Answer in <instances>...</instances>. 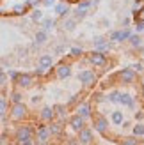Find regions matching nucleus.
I'll return each mask as SVG.
<instances>
[{"instance_id": "obj_35", "label": "nucleus", "mask_w": 144, "mask_h": 145, "mask_svg": "<svg viewBox=\"0 0 144 145\" xmlns=\"http://www.w3.org/2000/svg\"><path fill=\"white\" fill-rule=\"evenodd\" d=\"M80 55H84L82 48H71V57H80Z\"/></svg>"}, {"instance_id": "obj_14", "label": "nucleus", "mask_w": 144, "mask_h": 145, "mask_svg": "<svg viewBox=\"0 0 144 145\" xmlns=\"http://www.w3.org/2000/svg\"><path fill=\"white\" fill-rule=\"evenodd\" d=\"M52 66H54V57L50 53H45V55H41L38 59V67L39 69L48 71V69H52Z\"/></svg>"}, {"instance_id": "obj_41", "label": "nucleus", "mask_w": 144, "mask_h": 145, "mask_svg": "<svg viewBox=\"0 0 144 145\" xmlns=\"http://www.w3.org/2000/svg\"><path fill=\"white\" fill-rule=\"evenodd\" d=\"M68 4H77V2H80V0H66Z\"/></svg>"}, {"instance_id": "obj_2", "label": "nucleus", "mask_w": 144, "mask_h": 145, "mask_svg": "<svg viewBox=\"0 0 144 145\" xmlns=\"http://www.w3.org/2000/svg\"><path fill=\"white\" fill-rule=\"evenodd\" d=\"M135 76H137L135 71H132L130 67H125V69H119L116 72V82L123 83V85H130V83L135 82Z\"/></svg>"}, {"instance_id": "obj_18", "label": "nucleus", "mask_w": 144, "mask_h": 145, "mask_svg": "<svg viewBox=\"0 0 144 145\" xmlns=\"http://www.w3.org/2000/svg\"><path fill=\"white\" fill-rule=\"evenodd\" d=\"M128 42H130V46H132L133 50H144V48H142L144 39L141 37V34H137V32H132V34H130V37H128Z\"/></svg>"}, {"instance_id": "obj_15", "label": "nucleus", "mask_w": 144, "mask_h": 145, "mask_svg": "<svg viewBox=\"0 0 144 145\" xmlns=\"http://www.w3.org/2000/svg\"><path fill=\"white\" fill-rule=\"evenodd\" d=\"M54 11H55V14H57L59 18H66L68 14L71 12V11H69V4L66 2V0H62V2L55 4V5H54Z\"/></svg>"}, {"instance_id": "obj_45", "label": "nucleus", "mask_w": 144, "mask_h": 145, "mask_svg": "<svg viewBox=\"0 0 144 145\" xmlns=\"http://www.w3.org/2000/svg\"><path fill=\"white\" fill-rule=\"evenodd\" d=\"M0 145H5V143H4V140H0Z\"/></svg>"}, {"instance_id": "obj_30", "label": "nucleus", "mask_w": 144, "mask_h": 145, "mask_svg": "<svg viewBox=\"0 0 144 145\" xmlns=\"http://www.w3.org/2000/svg\"><path fill=\"white\" fill-rule=\"evenodd\" d=\"M123 145H139V140H137V136H125L123 138Z\"/></svg>"}, {"instance_id": "obj_34", "label": "nucleus", "mask_w": 144, "mask_h": 145, "mask_svg": "<svg viewBox=\"0 0 144 145\" xmlns=\"http://www.w3.org/2000/svg\"><path fill=\"white\" fill-rule=\"evenodd\" d=\"M85 16H87V11H75V20H84Z\"/></svg>"}, {"instance_id": "obj_6", "label": "nucleus", "mask_w": 144, "mask_h": 145, "mask_svg": "<svg viewBox=\"0 0 144 145\" xmlns=\"http://www.w3.org/2000/svg\"><path fill=\"white\" fill-rule=\"evenodd\" d=\"M14 83H16L18 89H30L34 85V76L28 74V72H18V76L13 80Z\"/></svg>"}, {"instance_id": "obj_32", "label": "nucleus", "mask_w": 144, "mask_h": 145, "mask_svg": "<svg viewBox=\"0 0 144 145\" xmlns=\"http://www.w3.org/2000/svg\"><path fill=\"white\" fill-rule=\"evenodd\" d=\"M133 28H135V32H137V34H142V32H144V21H139V20H135V23H133Z\"/></svg>"}, {"instance_id": "obj_27", "label": "nucleus", "mask_w": 144, "mask_h": 145, "mask_svg": "<svg viewBox=\"0 0 144 145\" xmlns=\"http://www.w3.org/2000/svg\"><path fill=\"white\" fill-rule=\"evenodd\" d=\"M75 27H77V20H75V18H69V20L64 21V30L73 32V30H75Z\"/></svg>"}, {"instance_id": "obj_11", "label": "nucleus", "mask_w": 144, "mask_h": 145, "mask_svg": "<svg viewBox=\"0 0 144 145\" xmlns=\"http://www.w3.org/2000/svg\"><path fill=\"white\" fill-rule=\"evenodd\" d=\"M118 103L126 106V108H130V110H135V106H137V97H133V96H130V94H126V92H121L119 97H118Z\"/></svg>"}, {"instance_id": "obj_28", "label": "nucleus", "mask_w": 144, "mask_h": 145, "mask_svg": "<svg viewBox=\"0 0 144 145\" xmlns=\"http://www.w3.org/2000/svg\"><path fill=\"white\" fill-rule=\"evenodd\" d=\"M11 101H13V105L14 103H23V94L20 90H13L11 92Z\"/></svg>"}, {"instance_id": "obj_19", "label": "nucleus", "mask_w": 144, "mask_h": 145, "mask_svg": "<svg viewBox=\"0 0 144 145\" xmlns=\"http://www.w3.org/2000/svg\"><path fill=\"white\" fill-rule=\"evenodd\" d=\"M71 72H73V71H71V66H69V64H61V66L55 69V74H57V78H59V80L69 78Z\"/></svg>"}, {"instance_id": "obj_23", "label": "nucleus", "mask_w": 144, "mask_h": 145, "mask_svg": "<svg viewBox=\"0 0 144 145\" xmlns=\"http://www.w3.org/2000/svg\"><path fill=\"white\" fill-rule=\"evenodd\" d=\"M62 122H50V126H48V131H50V135L52 136H57V135H61L62 133Z\"/></svg>"}, {"instance_id": "obj_38", "label": "nucleus", "mask_w": 144, "mask_h": 145, "mask_svg": "<svg viewBox=\"0 0 144 145\" xmlns=\"http://www.w3.org/2000/svg\"><path fill=\"white\" fill-rule=\"evenodd\" d=\"M66 145H80V143H78L77 138H68V140H66Z\"/></svg>"}, {"instance_id": "obj_13", "label": "nucleus", "mask_w": 144, "mask_h": 145, "mask_svg": "<svg viewBox=\"0 0 144 145\" xmlns=\"http://www.w3.org/2000/svg\"><path fill=\"white\" fill-rule=\"evenodd\" d=\"M92 44H94V50H98V52H107V50H110V41L107 37H102V35H98V37L92 39Z\"/></svg>"}, {"instance_id": "obj_47", "label": "nucleus", "mask_w": 144, "mask_h": 145, "mask_svg": "<svg viewBox=\"0 0 144 145\" xmlns=\"http://www.w3.org/2000/svg\"><path fill=\"white\" fill-rule=\"evenodd\" d=\"M142 48H144V42H142Z\"/></svg>"}, {"instance_id": "obj_36", "label": "nucleus", "mask_w": 144, "mask_h": 145, "mask_svg": "<svg viewBox=\"0 0 144 145\" xmlns=\"http://www.w3.org/2000/svg\"><path fill=\"white\" fill-rule=\"evenodd\" d=\"M133 117H135V120H137V122L144 120V110H137V112H135V115H133Z\"/></svg>"}, {"instance_id": "obj_25", "label": "nucleus", "mask_w": 144, "mask_h": 145, "mask_svg": "<svg viewBox=\"0 0 144 145\" xmlns=\"http://www.w3.org/2000/svg\"><path fill=\"white\" fill-rule=\"evenodd\" d=\"M55 25H57V21H55V20H52V18H43V21H41L43 30H46V32H50Z\"/></svg>"}, {"instance_id": "obj_42", "label": "nucleus", "mask_w": 144, "mask_h": 145, "mask_svg": "<svg viewBox=\"0 0 144 145\" xmlns=\"http://www.w3.org/2000/svg\"><path fill=\"white\" fill-rule=\"evenodd\" d=\"M21 145H34V143H32V140H30V142H25V143H21Z\"/></svg>"}, {"instance_id": "obj_26", "label": "nucleus", "mask_w": 144, "mask_h": 145, "mask_svg": "<svg viewBox=\"0 0 144 145\" xmlns=\"http://www.w3.org/2000/svg\"><path fill=\"white\" fill-rule=\"evenodd\" d=\"M132 135L137 136V138H142V136H144V124H142V122H137V124L132 127Z\"/></svg>"}, {"instance_id": "obj_39", "label": "nucleus", "mask_w": 144, "mask_h": 145, "mask_svg": "<svg viewBox=\"0 0 144 145\" xmlns=\"http://www.w3.org/2000/svg\"><path fill=\"white\" fill-rule=\"evenodd\" d=\"M130 23H132L130 18H123V20H121V25H123V27H130Z\"/></svg>"}, {"instance_id": "obj_1", "label": "nucleus", "mask_w": 144, "mask_h": 145, "mask_svg": "<svg viewBox=\"0 0 144 145\" xmlns=\"http://www.w3.org/2000/svg\"><path fill=\"white\" fill-rule=\"evenodd\" d=\"M41 0H0V14H27Z\"/></svg>"}, {"instance_id": "obj_9", "label": "nucleus", "mask_w": 144, "mask_h": 145, "mask_svg": "<svg viewBox=\"0 0 144 145\" xmlns=\"http://www.w3.org/2000/svg\"><path fill=\"white\" fill-rule=\"evenodd\" d=\"M92 142H94V133H92V129L82 127L80 131H78V143L80 145H91Z\"/></svg>"}, {"instance_id": "obj_16", "label": "nucleus", "mask_w": 144, "mask_h": 145, "mask_svg": "<svg viewBox=\"0 0 144 145\" xmlns=\"http://www.w3.org/2000/svg\"><path fill=\"white\" fill-rule=\"evenodd\" d=\"M50 131H48V126H39L38 129H36V138H38V142L41 143H48L50 140Z\"/></svg>"}, {"instance_id": "obj_5", "label": "nucleus", "mask_w": 144, "mask_h": 145, "mask_svg": "<svg viewBox=\"0 0 144 145\" xmlns=\"http://www.w3.org/2000/svg\"><path fill=\"white\" fill-rule=\"evenodd\" d=\"M130 34H132V28L130 27H123V28H119V30H112L110 35H109V41H112V42H125V41H128Z\"/></svg>"}, {"instance_id": "obj_33", "label": "nucleus", "mask_w": 144, "mask_h": 145, "mask_svg": "<svg viewBox=\"0 0 144 145\" xmlns=\"http://www.w3.org/2000/svg\"><path fill=\"white\" fill-rule=\"evenodd\" d=\"M92 99H94V103H103V101H107V97H103L102 92H94L92 94Z\"/></svg>"}, {"instance_id": "obj_21", "label": "nucleus", "mask_w": 144, "mask_h": 145, "mask_svg": "<svg viewBox=\"0 0 144 145\" xmlns=\"http://www.w3.org/2000/svg\"><path fill=\"white\" fill-rule=\"evenodd\" d=\"M46 41H48V32H46V30H43V28H39V30L34 34V42H36V46L45 44Z\"/></svg>"}, {"instance_id": "obj_20", "label": "nucleus", "mask_w": 144, "mask_h": 145, "mask_svg": "<svg viewBox=\"0 0 144 145\" xmlns=\"http://www.w3.org/2000/svg\"><path fill=\"white\" fill-rule=\"evenodd\" d=\"M39 117H41V120H45V122H52V120L55 119L54 106H45V108L39 112Z\"/></svg>"}, {"instance_id": "obj_31", "label": "nucleus", "mask_w": 144, "mask_h": 145, "mask_svg": "<svg viewBox=\"0 0 144 145\" xmlns=\"http://www.w3.org/2000/svg\"><path fill=\"white\" fill-rule=\"evenodd\" d=\"M130 69L135 71V72H142V71H144V64H142V62H133L132 66H130Z\"/></svg>"}, {"instance_id": "obj_4", "label": "nucleus", "mask_w": 144, "mask_h": 145, "mask_svg": "<svg viewBox=\"0 0 144 145\" xmlns=\"http://www.w3.org/2000/svg\"><path fill=\"white\" fill-rule=\"evenodd\" d=\"M92 127H94V131L105 135L107 129H109V119H107L105 115H102V113L92 115Z\"/></svg>"}, {"instance_id": "obj_8", "label": "nucleus", "mask_w": 144, "mask_h": 145, "mask_svg": "<svg viewBox=\"0 0 144 145\" xmlns=\"http://www.w3.org/2000/svg\"><path fill=\"white\" fill-rule=\"evenodd\" d=\"M87 62L92 64L94 67H102L107 64V55L103 52H98V50H94V52L87 53Z\"/></svg>"}, {"instance_id": "obj_7", "label": "nucleus", "mask_w": 144, "mask_h": 145, "mask_svg": "<svg viewBox=\"0 0 144 145\" xmlns=\"http://www.w3.org/2000/svg\"><path fill=\"white\" fill-rule=\"evenodd\" d=\"M16 142L18 143H25V142H30L32 136H34V129L30 126H20L16 129Z\"/></svg>"}, {"instance_id": "obj_40", "label": "nucleus", "mask_w": 144, "mask_h": 145, "mask_svg": "<svg viewBox=\"0 0 144 145\" xmlns=\"http://www.w3.org/2000/svg\"><path fill=\"white\" fill-rule=\"evenodd\" d=\"M30 101H32V105H38L39 101H41V96H32V99H30Z\"/></svg>"}, {"instance_id": "obj_43", "label": "nucleus", "mask_w": 144, "mask_h": 145, "mask_svg": "<svg viewBox=\"0 0 144 145\" xmlns=\"http://www.w3.org/2000/svg\"><path fill=\"white\" fill-rule=\"evenodd\" d=\"M141 87H142V92H144V78H142V82H141Z\"/></svg>"}, {"instance_id": "obj_17", "label": "nucleus", "mask_w": 144, "mask_h": 145, "mask_svg": "<svg viewBox=\"0 0 144 145\" xmlns=\"http://www.w3.org/2000/svg\"><path fill=\"white\" fill-rule=\"evenodd\" d=\"M68 122H69L71 129H73V131H77V133L80 131L82 127H85V120L80 117V115H77V113L73 115V117H69V120H68Z\"/></svg>"}, {"instance_id": "obj_44", "label": "nucleus", "mask_w": 144, "mask_h": 145, "mask_svg": "<svg viewBox=\"0 0 144 145\" xmlns=\"http://www.w3.org/2000/svg\"><path fill=\"white\" fill-rule=\"evenodd\" d=\"M142 64H144V50H142Z\"/></svg>"}, {"instance_id": "obj_24", "label": "nucleus", "mask_w": 144, "mask_h": 145, "mask_svg": "<svg viewBox=\"0 0 144 145\" xmlns=\"http://www.w3.org/2000/svg\"><path fill=\"white\" fill-rule=\"evenodd\" d=\"M43 18H45V12H43L41 9H32V12H30V20L34 21V23H41Z\"/></svg>"}, {"instance_id": "obj_46", "label": "nucleus", "mask_w": 144, "mask_h": 145, "mask_svg": "<svg viewBox=\"0 0 144 145\" xmlns=\"http://www.w3.org/2000/svg\"><path fill=\"white\" fill-rule=\"evenodd\" d=\"M139 145H144V142H142V143H139Z\"/></svg>"}, {"instance_id": "obj_48", "label": "nucleus", "mask_w": 144, "mask_h": 145, "mask_svg": "<svg viewBox=\"0 0 144 145\" xmlns=\"http://www.w3.org/2000/svg\"><path fill=\"white\" fill-rule=\"evenodd\" d=\"M142 4H144V0H142Z\"/></svg>"}, {"instance_id": "obj_3", "label": "nucleus", "mask_w": 144, "mask_h": 145, "mask_svg": "<svg viewBox=\"0 0 144 145\" xmlns=\"http://www.w3.org/2000/svg\"><path fill=\"white\" fill-rule=\"evenodd\" d=\"M78 82H80L84 87H94V83H96V72L92 71V69H84V71H80L78 72Z\"/></svg>"}, {"instance_id": "obj_29", "label": "nucleus", "mask_w": 144, "mask_h": 145, "mask_svg": "<svg viewBox=\"0 0 144 145\" xmlns=\"http://www.w3.org/2000/svg\"><path fill=\"white\" fill-rule=\"evenodd\" d=\"M5 113H7V101L0 96V119H4Z\"/></svg>"}, {"instance_id": "obj_22", "label": "nucleus", "mask_w": 144, "mask_h": 145, "mask_svg": "<svg viewBox=\"0 0 144 145\" xmlns=\"http://www.w3.org/2000/svg\"><path fill=\"white\" fill-rule=\"evenodd\" d=\"M123 120H125V113L121 112V110H114V112L110 113V122H112L114 126H119Z\"/></svg>"}, {"instance_id": "obj_10", "label": "nucleus", "mask_w": 144, "mask_h": 145, "mask_svg": "<svg viewBox=\"0 0 144 145\" xmlns=\"http://www.w3.org/2000/svg\"><path fill=\"white\" fill-rule=\"evenodd\" d=\"M27 106L23 103H14L13 108H11V117L14 120H21V119H25L27 117Z\"/></svg>"}, {"instance_id": "obj_37", "label": "nucleus", "mask_w": 144, "mask_h": 145, "mask_svg": "<svg viewBox=\"0 0 144 145\" xmlns=\"http://www.w3.org/2000/svg\"><path fill=\"white\" fill-rule=\"evenodd\" d=\"M41 2H43L45 7H54L55 5V0H41Z\"/></svg>"}, {"instance_id": "obj_12", "label": "nucleus", "mask_w": 144, "mask_h": 145, "mask_svg": "<svg viewBox=\"0 0 144 145\" xmlns=\"http://www.w3.org/2000/svg\"><path fill=\"white\" fill-rule=\"evenodd\" d=\"M77 115H80L84 120L92 119V106H91V103H80L77 106Z\"/></svg>"}]
</instances>
